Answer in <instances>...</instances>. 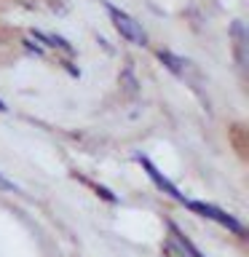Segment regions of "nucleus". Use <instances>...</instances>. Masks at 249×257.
Instances as JSON below:
<instances>
[{
    "label": "nucleus",
    "mask_w": 249,
    "mask_h": 257,
    "mask_svg": "<svg viewBox=\"0 0 249 257\" xmlns=\"http://www.w3.org/2000/svg\"><path fill=\"white\" fill-rule=\"evenodd\" d=\"M172 233H174V236H177V244H180V246H182V252H185V254H188V257H201V252H198V249H196V246H193V244H190V241H188V238H185V236H182V233H180V230H177V228H174V225H172Z\"/></svg>",
    "instance_id": "nucleus-4"
},
{
    "label": "nucleus",
    "mask_w": 249,
    "mask_h": 257,
    "mask_svg": "<svg viewBox=\"0 0 249 257\" xmlns=\"http://www.w3.org/2000/svg\"><path fill=\"white\" fill-rule=\"evenodd\" d=\"M6 110H8V107H6V104H3V102H0V112H6Z\"/></svg>",
    "instance_id": "nucleus-7"
},
{
    "label": "nucleus",
    "mask_w": 249,
    "mask_h": 257,
    "mask_svg": "<svg viewBox=\"0 0 249 257\" xmlns=\"http://www.w3.org/2000/svg\"><path fill=\"white\" fill-rule=\"evenodd\" d=\"M137 161H140V164H142L145 169H148V174H150V180H153V182H156V185H158V188H161V190H166V193H169V196H172V198H177V201H182V204H185V201H188V198H185V196H182V193H180V190H177V188H174V185H172V182H169V180H166V177H164V174H161V172H158V169H156V166H153V164H150V161H148V158H142V156H137Z\"/></svg>",
    "instance_id": "nucleus-3"
},
{
    "label": "nucleus",
    "mask_w": 249,
    "mask_h": 257,
    "mask_svg": "<svg viewBox=\"0 0 249 257\" xmlns=\"http://www.w3.org/2000/svg\"><path fill=\"white\" fill-rule=\"evenodd\" d=\"M107 11H110L112 24H115L118 32H120V35H123L126 40H132L134 46H145V43H148V35H145V30H142L140 24H137L129 14L118 11V8H115V6H110V3H107Z\"/></svg>",
    "instance_id": "nucleus-1"
},
{
    "label": "nucleus",
    "mask_w": 249,
    "mask_h": 257,
    "mask_svg": "<svg viewBox=\"0 0 249 257\" xmlns=\"http://www.w3.org/2000/svg\"><path fill=\"white\" fill-rule=\"evenodd\" d=\"M0 188H3V190H16V185H14L11 180H6L3 174H0Z\"/></svg>",
    "instance_id": "nucleus-6"
},
{
    "label": "nucleus",
    "mask_w": 249,
    "mask_h": 257,
    "mask_svg": "<svg viewBox=\"0 0 249 257\" xmlns=\"http://www.w3.org/2000/svg\"><path fill=\"white\" fill-rule=\"evenodd\" d=\"M158 56H161V62H166V67H169V70H174V72H180V70H182V64H185L182 59H177V56H172L169 51H161Z\"/></svg>",
    "instance_id": "nucleus-5"
},
{
    "label": "nucleus",
    "mask_w": 249,
    "mask_h": 257,
    "mask_svg": "<svg viewBox=\"0 0 249 257\" xmlns=\"http://www.w3.org/2000/svg\"><path fill=\"white\" fill-rule=\"evenodd\" d=\"M185 206H190L193 212H198L201 217H209V220L220 222L222 228H230L233 233H241V230H244L238 220H233L230 214H225L222 209H217V206H212V204H204V201H185Z\"/></svg>",
    "instance_id": "nucleus-2"
}]
</instances>
